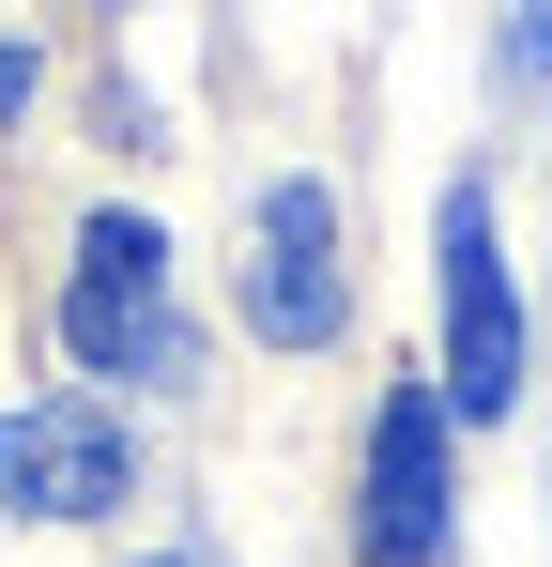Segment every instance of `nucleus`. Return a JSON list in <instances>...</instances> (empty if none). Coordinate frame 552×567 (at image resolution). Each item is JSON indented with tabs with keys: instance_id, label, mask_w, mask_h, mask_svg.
<instances>
[{
	"instance_id": "39448f33",
	"label": "nucleus",
	"mask_w": 552,
	"mask_h": 567,
	"mask_svg": "<svg viewBox=\"0 0 552 567\" xmlns=\"http://www.w3.org/2000/svg\"><path fill=\"white\" fill-rule=\"evenodd\" d=\"M123 491H139V461L92 399H16L0 414V506L16 522H108Z\"/></svg>"
},
{
	"instance_id": "f03ea898",
	"label": "nucleus",
	"mask_w": 552,
	"mask_h": 567,
	"mask_svg": "<svg viewBox=\"0 0 552 567\" xmlns=\"http://www.w3.org/2000/svg\"><path fill=\"white\" fill-rule=\"evenodd\" d=\"M430 307H446V414H507L522 399V291H507L491 185H446V215H430Z\"/></svg>"
},
{
	"instance_id": "0eeeda50",
	"label": "nucleus",
	"mask_w": 552,
	"mask_h": 567,
	"mask_svg": "<svg viewBox=\"0 0 552 567\" xmlns=\"http://www.w3.org/2000/svg\"><path fill=\"white\" fill-rule=\"evenodd\" d=\"M16 107H31V62H16V47H0V123H16Z\"/></svg>"
},
{
	"instance_id": "423d86ee",
	"label": "nucleus",
	"mask_w": 552,
	"mask_h": 567,
	"mask_svg": "<svg viewBox=\"0 0 552 567\" xmlns=\"http://www.w3.org/2000/svg\"><path fill=\"white\" fill-rule=\"evenodd\" d=\"M507 93H552V0H507Z\"/></svg>"
},
{
	"instance_id": "6e6552de",
	"label": "nucleus",
	"mask_w": 552,
	"mask_h": 567,
	"mask_svg": "<svg viewBox=\"0 0 552 567\" xmlns=\"http://www.w3.org/2000/svg\"><path fill=\"white\" fill-rule=\"evenodd\" d=\"M154 567H184V553H154Z\"/></svg>"
},
{
	"instance_id": "20e7f679",
	"label": "nucleus",
	"mask_w": 552,
	"mask_h": 567,
	"mask_svg": "<svg viewBox=\"0 0 552 567\" xmlns=\"http://www.w3.org/2000/svg\"><path fill=\"white\" fill-rule=\"evenodd\" d=\"M460 522V475H446V383H384V414H368V522L354 553L368 567H430Z\"/></svg>"
},
{
	"instance_id": "f257e3e1",
	"label": "nucleus",
	"mask_w": 552,
	"mask_h": 567,
	"mask_svg": "<svg viewBox=\"0 0 552 567\" xmlns=\"http://www.w3.org/2000/svg\"><path fill=\"white\" fill-rule=\"evenodd\" d=\"M62 353H78V383H184V369H200V322L170 307V246H154V215H78Z\"/></svg>"
},
{
	"instance_id": "7ed1b4c3",
	"label": "nucleus",
	"mask_w": 552,
	"mask_h": 567,
	"mask_svg": "<svg viewBox=\"0 0 552 567\" xmlns=\"http://www.w3.org/2000/svg\"><path fill=\"white\" fill-rule=\"evenodd\" d=\"M354 322V277H338V199L307 185H262V215H246V338H276V353H323Z\"/></svg>"
}]
</instances>
